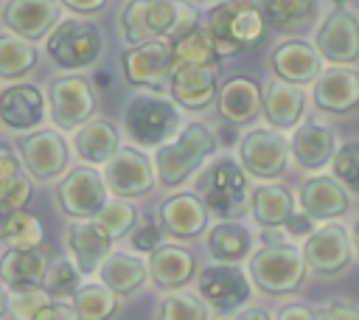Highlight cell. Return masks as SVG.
Listing matches in <instances>:
<instances>
[{
    "label": "cell",
    "mask_w": 359,
    "mask_h": 320,
    "mask_svg": "<svg viewBox=\"0 0 359 320\" xmlns=\"http://www.w3.org/2000/svg\"><path fill=\"white\" fill-rule=\"evenodd\" d=\"M196 3H208V0H196Z\"/></svg>",
    "instance_id": "cell-55"
},
{
    "label": "cell",
    "mask_w": 359,
    "mask_h": 320,
    "mask_svg": "<svg viewBox=\"0 0 359 320\" xmlns=\"http://www.w3.org/2000/svg\"><path fill=\"white\" fill-rule=\"evenodd\" d=\"M303 258L314 275L331 278L348 269L356 258L348 227H342L339 222H323L320 227H314V233L303 241Z\"/></svg>",
    "instance_id": "cell-14"
},
{
    "label": "cell",
    "mask_w": 359,
    "mask_h": 320,
    "mask_svg": "<svg viewBox=\"0 0 359 320\" xmlns=\"http://www.w3.org/2000/svg\"><path fill=\"white\" fill-rule=\"evenodd\" d=\"M275 320H320V317H317V309H311L306 303H286V306H280Z\"/></svg>",
    "instance_id": "cell-48"
},
{
    "label": "cell",
    "mask_w": 359,
    "mask_h": 320,
    "mask_svg": "<svg viewBox=\"0 0 359 320\" xmlns=\"http://www.w3.org/2000/svg\"><path fill=\"white\" fill-rule=\"evenodd\" d=\"M129 244H132L135 253L151 255L157 247H163V227L146 219L143 225H135V230L129 233Z\"/></svg>",
    "instance_id": "cell-44"
},
{
    "label": "cell",
    "mask_w": 359,
    "mask_h": 320,
    "mask_svg": "<svg viewBox=\"0 0 359 320\" xmlns=\"http://www.w3.org/2000/svg\"><path fill=\"white\" fill-rule=\"evenodd\" d=\"M50 269V258L39 250H6L0 255V281L6 284L8 292H22V289H36L45 286Z\"/></svg>",
    "instance_id": "cell-30"
},
{
    "label": "cell",
    "mask_w": 359,
    "mask_h": 320,
    "mask_svg": "<svg viewBox=\"0 0 359 320\" xmlns=\"http://www.w3.org/2000/svg\"><path fill=\"white\" fill-rule=\"evenodd\" d=\"M210 154H216V132L205 121L182 124L177 138L163 143L151 154L157 185L180 188L182 182H188L208 163Z\"/></svg>",
    "instance_id": "cell-2"
},
{
    "label": "cell",
    "mask_w": 359,
    "mask_h": 320,
    "mask_svg": "<svg viewBox=\"0 0 359 320\" xmlns=\"http://www.w3.org/2000/svg\"><path fill=\"white\" fill-rule=\"evenodd\" d=\"M219 65H174L168 79V93L182 109H205L219 95Z\"/></svg>",
    "instance_id": "cell-18"
},
{
    "label": "cell",
    "mask_w": 359,
    "mask_h": 320,
    "mask_svg": "<svg viewBox=\"0 0 359 320\" xmlns=\"http://www.w3.org/2000/svg\"><path fill=\"white\" fill-rule=\"evenodd\" d=\"M48 56L62 70H81L87 65H95V59L104 53V36L95 22L65 17L45 39Z\"/></svg>",
    "instance_id": "cell-6"
},
{
    "label": "cell",
    "mask_w": 359,
    "mask_h": 320,
    "mask_svg": "<svg viewBox=\"0 0 359 320\" xmlns=\"http://www.w3.org/2000/svg\"><path fill=\"white\" fill-rule=\"evenodd\" d=\"M331 3H334L337 8H342V3H345V0H331Z\"/></svg>",
    "instance_id": "cell-54"
},
{
    "label": "cell",
    "mask_w": 359,
    "mask_h": 320,
    "mask_svg": "<svg viewBox=\"0 0 359 320\" xmlns=\"http://www.w3.org/2000/svg\"><path fill=\"white\" fill-rule=\"evenodd\" d=\"M266 17L258 0H224L208 11L205 31L219 53V59L238 56L255 48L266 36Z\"/></svg>",
    "instance_id": "cell-3"
},
{
    "label": "cell",
    "mask_w": 359,
    "mask_h": 320,
    "mask_svg": "<svg viewBox=\"0 0 359 320\" xmlns=\"http://www.w3.org/2000/svg\"><path fill=\"white\" fill-rule=\"evenodd\" d=\"M196 295L208 303L213 314H233L244 309L252 295V281L238 264L213 261L196 278Z\"/></svg>",
    "instance_id": "cell-9"
},
{
    "label": "cell",
    "mask_w": 359,
    "mask_h": 320,
    "mask_svg": "<svg viewBox=\"0 0 359 320\" xmlns=\"http://www.w3.org/2000/svg\"><path fill=\"white\" fill-rule=\"evenodd\" d=\"M171 53H174V65H196V67H208V65H216L219 62V53L205 31L202 28H194L191 34L180 36L177 42H171Z\"/></svg>",
    "instance_id": "cell-39"
},
{
    "label": "cell",
    "mask_w": 359,
    "mask_h": 320,
    "mask_svg": "<svg viewBox=\"0 0 359 320\" xmlns=\"http://www.w3.org/2000/svg\"><path fill=\"white\" fill-rule=\"evenodd\" d=\"M53 303V295L45 289V286H36V289H22V292H11L8 298V312L14 320H36V314Z\"/></svg>",
    "instance_id": "cell-43"
},
{
    "label": "cell",
    "mask_w": 359,
    "mask_h": 320,
    "mask_svg": "<svg viewBox=\"0 0 359 320\" xmlns=\"http://www.w3.org/2000/svg\"><path fill=\"white\" fill-rule=\"evenodd\" d=\"M320 320H359V306L345 298H331L317 309Z\"/></svg>",
    "instance_id": "cell-46"
},
{
    "label": "cell",
    "mask_w": 359,
    "mask_h": 320,
    "mask_svg": "<svg viewBox=\"0 0 359 320\" xmlns=\"http://www.w3.org/2000/svg\"><path fill=\"white\" fill-rule=\"evenodd\" d=\"M59 3L76 14H95L107 6V0H59Z\"/></svg>",
    "instance_id": "cell-50"
},
{
    "label": "cell",
    "mask_w": 359,
    "mask_h": 320,
    "mask_svg": "<svg viewBox=\"0 0 359 320\" xmlns=\"http://www.w3.org/2000/svg\"><path fill=\"white\" fill-rule=\"evenodd\" d=\"M0 241L6 250H39L45 241V227L28 211L6 213L0 216Z\"/></svg>",
    "instance_id": "cell-35"
},
{
    "label": "cell",
    "mask_w": 359,
    "mask_h": 320,
    "mask_svg": "<svg viewBox=\"0 0 359 320\" xmlns=\"http://www.w3.org/2000/svg\"><path fill=\"white\" fill-rule=\"evenodd\" d=\"M98 281L107 284L115 295L129 298L149 281V255L135 253V250L132 253L112 250L98 269Z\"/></svg>",
    "instance_id": "cell-29"
},
{
    "label": "cell",
    "mask_w": 359,
    "mask_h": 320,
    "mask_svg": "<svg viewBox=\"0 0 359 320\" xmlns=\"http://www.w3.org/2000/svg\"><path fill=\"white\" fill-rule=\"evenodd\" d=\"M154 320H210V309L196 292L177 289L160 298Z\"/></svg>",
    "instance_id": "cell-38"
},
{
    "label": "cell",
    "mask_w": 359,
    "mask_h": 320,
    "mask_svg": "<svg viewBox=\"0 0 359 320\" xmlns=\"http://www.w3.org/2000/svg\"><path fill=\"white\" fill-rule=\"evenodd\" d=\"M56 202L70 219H95V213L109 202V188L95 166L70 168L56 185Z\"/></svg>",
    "instance_id": "cell-12"
},
{
    "label": "cell",
    "mask_w": 359,
    "mask_h": 320,
    "mask_svg": "<svg viewBox=\"0 0 359 320\" xmlns=\"http://www.w3.org/2000/svg\"><path fill=\"white\" fill-rule=\"evenodd\" d=\"M73 149L87 166H107L121 149V132L107 118H93L73 135Z\"/></svg>",
    "instance_id": "cell-31"
},
{
    "label": "cell",
    "mask_w": 359,
    "mask_h": 320,
    "mask_svg": "<svg viewBox=\"0 0 359 320\" xmlns=\"http://www.w3.org/2000/svg\"><path fill=\"white\" fill-rule=\"evenodd\" d=\"M36 48L34 42L17 36V34H0V79H22L36 67Z\"/></svg>",
    "instance_id": "cell-37"
},
{
    "label": "cell",
    "mask_w": 359,
    "mask_h": 320,
    "mask_svg": "<svg viewBox=\"0 0 359 320\" xmlns=\"http://www.w3.org/2000/svg\"><path fill=\"white\" fill-rule=\"evenodd\" d=\"M216 109L230 124H250L258 115H264V95L255 79L250 76H233L219 87Z\"/></svg>",
    "instance_id": "cell-26"
},
{
    "label": "cell",
    "mask_w": 359,
    "mask_h": 320,
    "mask_svg": "<svg viewBox=\"0 0 359 320\" xmlns=\"http://www.w3.org/2000/svg\"><path fill=\"white\" fill-rule=\"evenodd\" d=\"M283 230H286L289 236H306V239H309V236L314 233V222L300 211V213H292V219L286 222V227H283Z\"/></svg>",
    "instance_id": "cell-49"
},
{
    "label": "cell",
    "mask_w": 359,
    "mask_h": 320,
    "mask_svg": "<svg viewBox=\"0 0 359 320\" xmlns=\"http://www.w3.org/2000/svg\"><path fill=\"white\" fill-rule=\"evenodd\" d=\"M247 275L252 286L264 295L280 298V295H294L306 275L309 264L303 258V247L280 241V244H264L247 258Z\"/></svg>",
    "instance_id": "cell-4"
},
{
    "label": "cell",
    "mask_w": 359,
    "mask_h": 320,
    "mask_svg": "<svg viewBox=\"0 0 359 320\" xmlns=\"http://www.w3.org/2000/svg\"><path fill=\"white\" fill-rule=\"evenodd\" d=\"M36 320H79V314L70 300H53L36 314Z\"/></svg>",
    "instance_id": "cell-47"
},
{
    "label": "cell",
    "mask_w": 359,
    "mask_h": 320,
    "mask_svg": "<svg viewBox=\"0 0 359 320\" xmlns=\"http://www.w3.org/2000/svg\"><path fill=\"white\" fill-rule=\"evenodd\" d=\"M62 20L59 0H6L3 6V25L28 42L48 39Z\"/></svg>",
    "instance_id": "cell-17"
},
{
    "label": "cell",
    "mask_w": 359,
    "mask_h": 320,
    "mask_svg": "<svg viewBox=\"0 0 359 320\" xmlns=\"http://www.w3.org/2000/svg\"><path fill=\"white\" fill-rule=\"evenodd\" d=\"M104 182L115 199H135L146 196L157 185L151 157L137 146H121L115 157L104 166Z\"/></svg>",
    "instance_id": "cell-13"
},
{
    "label": "cell",
    "mask_w": 359,
    "mask_h": 320,
    "mask_svg": "<svg viewBox=\"0 0 359 320\" xmlns=\"http://www.w3.org/2000/svg\"><path fill=\"white\" fill-rule=\"evenodd\" d=\"M93 222H95L104 233H109L112 239H123V236H129V233L135 230V225H137V211H135V205L126 202V199H109V202L95 213Z\"/></svg>",
    "instance_id": "cell-40"
},
{
    "label": "cell",
    "mask_w": 359,
    "mask_h": 320,
    "mask_svg": "<svg viewBox=\"0 0 359 320\" xmlns=\"http://www.w3.org/2000/svg\"><path fill=\"white\" fill-rule=\"evenodd\" d=\"M314 51L328 65H353L359 59V17L348 8H334L331 14H325L314 34Z\"/></svg>",
    "instance_id": "cell-15"
},
{
    "label": "cell",
    "mask_w": 359,
    "mask_h": 320,
    "mask_svg": "<svg viewBox=\"0 0 359 320\" xmlns=\"http://www.w3.org/2000/svg\"><path fill=\"white\" fill-rule=\"evenodd\" d=\"M266 25L278 34H294L317 20L320 0H261Z\"/></svg>",
    "instance_id": "cell-34"
},
{
    "label": "cell",
    "mask_w": 359,
    "mask_h": 320,
    "mask_svg": "<svg viewBox=\"0 0 359 320\" xmlns=\"http://www.w3.org/2000/svg\"><path fill=\"white\" fill-rule=\"evenodd\" d=\"M292 146L289 138L272 126H255L244 132L238 140V163L247 171V177H255L261 182H272L280 177L289 166Z\"/></svg>",
    "instance_id": "cell-7"
},
{
    "label": "cell",
    "mask_w": 359,
    "mask_h": 320,
    "mask_svg": "<svg viewBox=\"0 0 359 320\" xmlns=\"http://www.w3.org/2000/svg\"><path fill=\"white\" fill-rule=\"evenodd\" d=\"M331 177L348 194H359V140L337 146V154L331 160Z\"/></svg>",
    "instance_id": "cell-42"
},
{
    "label": "cell",
    "mask_w": 359,
    "mask_h": 320,
    "mask_svg": "<svg viewBox=\"0 0 359 320\" xmlns=\"http://www.w3.org/2000/svg\"><path fill=\"white\" fill-rule=\"evenodd\" d=\"M70 303L79 320H112L121 309V295H115L101 281H90V284H81V289Z\"/></svg>",
    "instance_id": "cell-36"
},
{
    "label": "cell",
    "mask_w": 359,
    "mask_h": 320,
    "mask_svg": "<svg viewBox=\"0 0 359 320\" xmlns=\"http://www.w3.org/2000/svg\"><path fill=\"white\" fill-rule=\"evenodd\" d=\"M45 95L31 81L8 84L0 93V124L11 132H34L45 118Z\"/></svg>",
    "instance_id": "cell-22"
},
{
    "label": "cell",
    "mask_w": 359,
    "mask_h": 320,
    "mask_svg": "<svg viewBox=\"0 0 359 320\" xmlns=\"http://www.w3.org/2000/svg\"><path fill=\"white\" fill-rule=\"evenodd\" d=\"M112 236L104 233L93 219H73L65 230V244L70 261L79 267L81 275H95L104 258L112 253Z\"/></svg>",
    "instance_id": "cell-20"
},
{
    "label": "cell",
    "mask_w": 359,
    "mask_h": 320,
    "mask_svg": "<svg viewBox=\"0 0 359 320\" xmlns=\"http://www.w3.org/2000/svg\"><path fill=\"white\" fill-rule=\"evenodd\" d=\"M311 98L317 109L328 115H345L359 109V70L353 67H325L311 84Z\"/></svg>",
    "instance_id": "cell-19"
},
{
    "label": "cell",
    "mask_w": 359,
    "mask_h": 320,
    "mask_svg": "<svg viewBox=\"0 0 359 320\" xmlns=\"http://www.w3.org/2000/svg\"><path fill=\"white\" fill-rule=\"evenodd\" d=\"M289 146H292V157L297 160L300 168L317 171L323 166H331V160L337 154V135L331 126H325L320 121H306L294 129V135L289 138Z\"/></svg>",
    "instance_id": "cell-27"
},
{
    "label": "cell",
    "mask_w": 359,
    "mask_h": 320,
    "mask_svg": "<svg viewBox=\"0 0 359 320\" xmlns=\"http://www.w3.org/2000/svg\"><path fill=\"white\" fill-rule=\"evenodd\" d=\"M294 213V196L286 185L278 182H261L250 191V216L258 222V227H286V222Z\"/></svg>",
    "instance_id": "cell-33"
},
{
    "label": "cell",
    "mask_w": 359,
    "mask_h": 320,
    "mask_svg": "<svg viewBox=\"0 0 359 320\" xmlns=\"http://www.w3.org/2000/svg\"><path fill=\"white\" fill-rule=\"evenodd\" d=\"M14 149H17V157L25 168V174L36 182L56 180L67 168V140L62 138V132L56 126L17 135Z\"/></svg>",
    "instance_id": "cell-11"
},
{
    "label": "cell",
    "mask_w": 359,
    "mask_h": 320,
    "mask_svg": "<svg viewBox=\"0 0 359 320\" xmlns=\"http://www.w3.org/2000/svg\"><path fill=\"white\" fill-rule=\"evenodd\" d=\"M202 202L208 211L219 219H238L244 208H250V185H247V171L241 168L238 160L233 157H219L210 171L208 182L202 185Z\"/></svg>",
    "instance_id": "cell-8"
},
{
    "label": "cell",
    "mask_w": 359,
    "mask_h": 320,
    "mask_svg": "<svg viewBox=\"0 0 359 320\" xmlns=\"http://www.w3.org/2000/svg\"><path fill=\"white\" fill-rule=\"evenodd\" d=\"M121 67L123 79L132 87H146V90H165L171 70H174V53L168 42H146V45H132L121 51Z\"/></svg>",
    "instance_id": "cell-16"
},
{
    "label": "cell",
    "mask_w": 359,
    "mask_h": 320,
    "mask_svg": "<svg viewBox=\"0 0 359 320\" xmlns=\"http://www.w3.org/2000/svg\"><path fill=\"white\" fill-rule=\"evenodd\" d=\"M48 112L59 132H76L95 118V93L84 76H56L48 84Z\"/></svg>",
    "instance_id": "cell-10"
},
{
    "label": "cell",
    "mask_w": 359,
    "mask_h": 320,
    "mask_svg": "<svg viewBox=\"0 0 359 320\" xmlns=\"http://www.w3.org/2000/svg\"><path fill=\"white\" fill-rule=\"evenodd\" d=\"M196 275V258L180 244H163L149 255V281L163 292H177Z\"/></svg>",
    "instance_id": "cell-28"
},
{
    "label": "cell",
    "mask_w": 359,
    "mask_h": 320,
    "mask_svg": "<svg viewBox=\"0 0 359 320\" xmlns=\"http://www.w3.org/2000/svg\"><path fill=\"white\" fill-rule=\"evenodd\" d=\"M8 298H11V292L6 289V284L0 281V317H6L8 314Z\"/></svg>",
    "instance_id": "cell-52"
},
{
    "label": "cell",
    "mask_w": 359,
    "mask_h": 320,
    "mask_svg": "<svg viewBox=\"0 0 359 320\" xmlns=\"http://www.w3.org/2000/svg\"><path fill=\"white\" fill-rule=\"evenodd\" d=\"M205 247L213 261L222 264H241L252 255V233L238 219H219L205 233Z\"/></svg>",
    "instance_id": "cell-32"
},
{
    "label": "cell",
    "mask_w": 359,
    "mask_h": 320,
    "mask_svg": "<svg viewBox=\"0 0 359 320\" xmlns=\"http://www.w3.org/2000/svg\"><path fill=\"white\" fill-rule=\"evenodd\" d=\"M199 28V14L185 0H129L121 11L126 48L146 42H177Z\"/></svg>",
    "instance_id": "cell-1"
},
{
    "label": "cell",
    "mask_w": 359,
    "mask_h": 320,
    "mask_svg": "<svg viewBox=\"0 0 359 320\" xmlns=\"http://www.w3.org/2000/svg\"><path fill=\"white\" fill-rule=\"evenodd\" d=\"M123 129L137 149H160L163 143L177 138V132L182 129V115L174 98L157 93H137L126 101Z\"/></svg>",
    "instance_id": "cell-5"
},
{
    "label": "cell",
    "mask_w": 359,
    "mask_h": 320,
    "mask_svg": "<svg viewBox=\"0 0 359 320\" xmlns=\"http://www.w3.org/2000/svg\"><path fill=\"white\" fill-rule=\"evenodd\" d=\"M81 272L70 258H56L50 261L48 278H45V289L53 295V300H73L76 292L81 289Z\"/></svg>",
    "instance_id": "cell-41"
},
{
    "label": "cell",
    "mask_w": 359,
    "mask_h": 320,
    "mask_svg": "<svg viewBox=\"0 0 359 320\" xmlns=\"http://www.w3.org/2000/svg\"><path fill=\"white\" fill-rule=\"evenodd\" d=\"M157 216H160V227H163L165 236H171V239H196V236L208 233L210 211H208V205L202 202L199 194L182 191V194L168 196L160 205Z\"/></svg>",
    "instance_id": "cell-21"
},
{
    "label": "cell",
    "mask_w": 359,
    "mask_h": 320,
    "mask_svg": "<svg viewBox=\"0 0 359 320\" xmlns=\"http://www.w3.org/2000/svg\"><path fill=\"white\" fill-rule=\"evenodd\" d=\"M261 95H264V118L272 129L289 132L300 126L303 112H306L303 87L289 84L283 79H269L266 84H261Z\"/></svg>",
    "instance_id": "cell-24"
},
{
    "label": "cell",
    "mask_w": 359,
    "mask_h": 320,
    "mask_svg": "<svg viewBox=\"0 0 359 320\" xmlns=\"http://www.w3.org/2000/svg\"><path fill=\"white\" fill-rule=\"evenodd\" d=\"M300 211L311 219V222H331L342 213H348L351 208V196L348 191L334 180V177H309L297 194Z\"/></svg>",
    "instance_id": "cell-25"
},
{
    "label": "cell",
    "mask_w": 359,
    "mask_h": 320,
    "mask_svg": "<svg viewBox=\"0 0 359 320\" xmlns=\"http://www.w3.org/2000/svg\"><path fill=\"white\" fill-rule=\"evenodd\" d=\"M269 67H272L275 79L306 87V84H314L317 76L323 73V59L314 51V45H309L303 39H286L272 48Z\"/></svg>",
    "instance_id": "cell-23"
},
{
    "label": "cell",
    "mask_w": 359,
    "mask_h": 320,
    "mask_svg": "<svg viewBox=\"0 0 359 320\" xmlns=\"http://www.w3.org/2000/svg\"><path fill=\"white\" fill-rule=\"evenodd\" d=\"M351 241H353V255L359 258V216H356V222L351 227Z\"/></svg>",
    "instance_id": "cell-53"
},
{
    "label": "cell",
    "mask_w": 359,
    "mask_h": 320,
    "mask_svg": "<svg viewBox=\"0 0 359 320\" xmlns=\"http://www.w3.org/2000/svg\"><path fill=\"white\" fill-rule=\"evenodd\" d=\"M22 177H28V174H25L20 157L11 154V149H3V146H0V196H3L6 191H11Z\"/></svg>",
    "instance_id": "cell-45"
},
{
    "label": "cell",
    "mask_w": 359,
    "mask_h": 320,
    "mask_svg": "<svg viewBox=\"0 0 359 320\" xmlns=\"http://www.w3.org/2000/svg\"><path fill=\"white\" fill-rule=\"evenodd\" d=\"M224 320H275V317H269L266 309L244 306V309H238V312H233V314H224Z\"/></svg>",
    "instance_id": "cell-51"
}]
</instances>
